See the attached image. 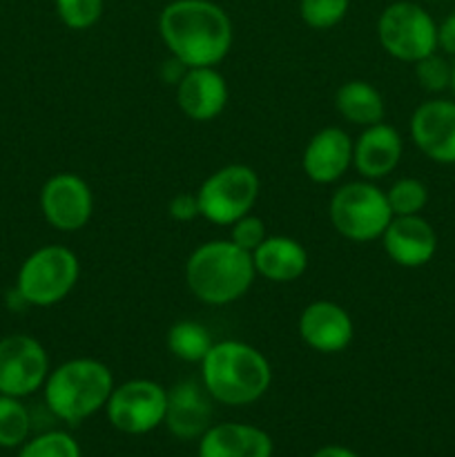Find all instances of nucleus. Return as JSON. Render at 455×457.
<instances>
[{
    "label": "nucleus",
    "instance_id": "32",
    "mask_svg": "<svg viewBox=\"0 0 455 457\" xmlns=\"http://www.w3.org/2000/svg\"><path fill=\"white\" fill-rule=\"evenodd\" d=\"M190 70V67H186L183 65L181 61H178V58H174V56H170L168 61L163 62V67H161V79H163V83H168V85H174V87H177L178 85V80L183 79V76H186V71Z\"/></svg>",
    "mask_w": 455,
    "mask_h": 457
},
{
    "label": "nucleus",
    "instance_id": "19",
    "mask_svg": "<svg viewBox=\"0 0 455 457\" xmlns=\"http://www.w3.org/2000/svg\"><path fill=\"white\" fill-rule=\"evenodd\" d=\"M275 445L263 428L244 422L212 424L199 437L196 457H272Z\"/></svg>",
    "mask_w": 455,
    "mask_h": 457
},
{
    "label": "nucleus",
    "instance_id": "23",
    "mask_svg": "<svg viewBox=\"0 0 455 457\" xmlns=\"http://www.w3.org/2000/svg\"><path fill=\"white\" fill-rule=\"evenodd\" d=\"M31 413L21 397L0 395V449H18L29 440Z\"/></svg>",
    "mask_w": 455,
    "mask_h": 457
},
{
    "label": "nucleus",
    "instance_id": "8",
    "mask_svg": "<svg viewBox=\"0 0 455 457\" xmlns=\"http://www.w3.org/2000/svg\"><path fill=\"white\" fill-rule=\"evenodd\" d=\"M259 192H261V181L250 165H223L214 170L196 190L199 212L214 226L230 228L236 219L252 212Z\"/></svg>",
    "mask_w": 455,
    "mask_h": 457
},
{
    "label": "nucleus",
    "instance_id": "6",
    "mask_svg": "<svg viewBox=\"0 0 455 457\" xmlns=\"http://www.w3.org/2000/svg\"><path fill=\"white\" fill-rule=\"evenodd\" d=\"M328 217L343 239L368 244L382 239L393 219V210L388 205L386 192L373 181L361 179L335 190L328 204Z\"/></svg>",
    "mask_w": 455,
    "mask_h": 457
},
{
    "label": "nucleus",
    "instance_id": "21",
    "mask_svg": "<svg viewBox=\"0 0 455 457\" xmlns=\"http://www.w3.org/2000/svg\"><path fill=\"white\" fill-rule=\"evenodd\" d=\"M335 110L348 123L360 125V128H370V125L384 120L386 103H384L382 92L373 83L352 79L339 85L337 92H335Z\"/></svg>",
    "mask_w": 455,
    "mask_h": 457
},
{
    "label": "nucleus",
    "instance_id": "1",
    "mask_svg": "<svg viewBox=\"0 0 455 457\" xmlns=\"http://www.w3.org/2000/svg\"><path fill=\"white\" fill-rule=\"evenodd\" d=\"M159 34L170 56L186 67H217L230 54L235 29L212 0H172L159 16Z\"/></svg>",
    "mask_w": 455,
    "mask_h": 457
},
{
    "label": "nucleus",
    "instance_id": "26",
    "mask_svg": "<svg viewBox=\"0 0 455 457\" xmlns=\"http://www.w3.org/2000/svg\"><path fill=\"white\" fill-rule=\"evenodd\" d=\"M351 0H299V16L310 29H333L346 18Z\"/></svg>",
    "mask_w": 455,
    "mask_h": 457
},
{
    "label": "nucleus",
    "instance_id": "13",
    "mask_svg": "<svg viewBox=\"0 0 455 457\" xmlns=\"http://www.w3.org/2000/svg\"><path fill=\"white\" fill-rule=\"evenodd\" d=\"M299 337L321 355L343 353L355 339V324L348 311L330 299H315L299 315Z\"/></svg>",
    "mask_w": 455,
    "mask_h": 457
},
{
    "label": "nucleus",
    "instance_id": "30",
    "mask_svg": "<svg viewBox=\"0 0 455 457\" xmlns=\"http://www.w3.org/2000/svg\"><path fill=\"white\" fill-rule=\"evenodd\" d=\"M170 219L178 223L194 221L201 217L199 212V201H196V192H181V195L172 196L168 204Z\"/></svg>",
    "mask_w": 455,
    "mask_h": 457
},
{
    "label": "nucleus",
    "instance_id": "33",
    "mask_svg": "<svg viewBox=\"0 0 455 457\" xmlns=\"http://www.w3.org/2000/svg\"><path fill=\"white\" fill-rule=\"evenodd\" d=\"M310 457H360L352 449L342 445H326L321 449H317Z\"/></svg>",
    "mask_w": 455,
    "mask_h": 457
},
{
    "label": "nucleus",
    "instance_id": "20",
    "mask_svg": "<svg viewBox=\"0 0 455 457\" xmlns=\"http://www.w3.org/2000/svg\"><path fill=\"white\" fill-rule=\"evenodd\" d=\"M254 270L270 284H293L308 268V253L302 241L284 235H268L252 253Z\"/></svg>",
    "mask_w": 455,
    "mask_h": 457
},
{
    "label": "nucleus",
    "instance_id": "5",
    "mask_svg": "<svg viewBox=\"0 0 455 457\" xmlns=\"http://www.w3.org/2000/svg\"><path fill=\"white\" fill-rule=\"evenodd\" d=\"M80 279V262L74 250L61 244L36 248L21 263L13 288L29 308H52L65 302Z\"/></svg>",
    "mask_w": 455,
    "mask_h": 457
},
{
    "label": "nucleus",
    "instance_id": "24",
    "mask_svg": "<svg viewBox=\"0 0 455 457\" xmlns=\"http://www.w3.org/2000/svg\"><path fill=\"white\" fill-rule=\"evenodd\" d=\"M388 205L393 210V217H410V214H422L428 204L426 183L415 177H401L386 190Z\"/></svg>",
    "mask_w": 455,
    "mask_h": 457
},
{
    "label": "nucleus",
    "instance_id": "10",
    "mask_svg": "<svg viewBox=\"0 0 455 457\" xmlns=\"http://www.w3.org/2000/svg\"><path fill=\"white\" fill-rule=\"evenodd\" d=\"M49 370V353L36 337L13 333L0 339V395L22 400L43 391Z\"/></svg>",
    "mask_w": 455,
    "mask_h": 457
},
{
    "label": "nucleus",
    "instance_id": "27",
    "mask_svg": "<svg viewBox=\"0 0 455 457\" xmlns=\"http://www.w3.org/2000/svg\"><path fill=\"white\" fill-rule=\"evenodd\" d=\"M58 18L71 31L92 29L105 12V0H54Z\"/></svg>",
    "mask_w": 455,
    "mask_h": 457
},
{
    "label": "nucleus",
    "instance_id": "4",
    "mask_svg": "<svg viewBox=\"0 0 455 457\" xmlns=\"http://www.w3.org/2000/svg\"><path fill=\"white\" fill-rule=\"evenodd\" d=\"M114 386L110 366L94 357H74L49 370L43 386L45 406L56 420L76 427L105 409Z\"/></svg>",
    "mask_w": 455,
    "mask_h": 457
},
{
    "label": "nucleus",
    "instance_id": "11",
    "mask_svg": "<svg viewBox=\"0 0 455 457\" xmlns=\"http://www.w3.org/2000/svg\"><path fill=\"white\" fill-rule=\"evenodd\" d=\"M38 204L45 221L58 232H79L92 221V187L76 172L52 174L40 187Z\"/></svg>",
    "mask_w": 455,
    "mask_h": 457
},
{
    "label": "nucleus",
    "instance_id": "29",
    "mask_svg": "<svg viewBox=\"0 0 455 457\" xmlns=\"http://www.w3.org/2000/svg\"><path fill=\"white\" fill-rule=\"evenodd\" d=\"M266 237H268V230H266V223H263V219L250 212L232 223L230 237H228V239H230L232 244L239 245V248H244L245 253L252 254L254 250L263 244V239H266Z\"/></svg>",
    "mask_w": 455,
    "mask_h": 457
},
{
    "label": "nucleus",
    "instance_id": "9",
    "mask_svg": "<svg viewBox=\"0 0 455 457\" xmlns=\"http://www.w3.org/2000/svg\"><path fill=\"white\" fill-rule=\"evenodd\" d=\"M168 409V388L152 379H128L114 386L105 404L112 427L125 436H147L163 427Z\"/></svg>",
    "mask_w": 455,
    "mask_h": 457
},
{
    "label": "nucleus",
    "instance_id": "16",
    "mask_svg": "<svg viewBox=\"0 0 455 457\" xmlns=\"http://www.w3.org/2000/svg\"><path fill=\"white\" fill-rule=\"evenodd\" d=\"M163 427L177 440H199L212 427V397L203 384L183 379L168 388V409Z\"/></svg>",
    "mask_w": 455,
    "mask_h": 457
},
{
    "label": "nucleus",
    "instance_id": "3",
    "mask_svg": "<svg viewBox=\"0 0 455 457\" xmlns=\"http://www.w3.org/2000/svg\"><path fill=\"white\" fill-rule=\"evenodd\" d=\"M252 254L230 239L196 245L186 262L187 290L205 306H230L254 284Z\"/></svg>",
    "mask_w": 455,
    "mask_h": 457
},
{
    "label": "nucleus",
    "instance_id": "25",
    "mask_svg": "<svg viewBox=\"0 0 455 457\" xmlns=\"http://www.w3.org/2000/svg\"><path fill=\"white\" fill-rule=\"evenodd\" d=\"M80 445L67 431H45L18 446L16 457H80Z\"/></svg>",
    "mask_w": 455,
    "mask_h": 457
},
{
    "label": "nucleus",
    "instance_id": "34",
    "mask_svg": "<svg viewBox=\"0 0 455 457\" xmlns=\"http://www.w3.org/2000/svg\"><path fill=\"white\" fill-rule=\"evenodd\" d=\"M451 94L455 98V62H453V76H451Z\"/></svg>",
    "mask_w": 455,
    "mask_h": 457
},
{
    "label": "nucleus",
    "instance_id": "14",
    "mask_svg": "<svg viewBox=\"0 0 455 457\" xmlns=\"http://www.w3.org/2000/svg\"><path fill=\"white\" fill-rule=\"evenodd\" d=\"M352 145L355 141L346 129L335 125L319 129L303 150V174L317 186H333L352 168Z\"/></svg>",
    "mask_w": 455,
    "mask_h": 457
},
{
    "label": "nucleus",
    "instance_id": "2",
    "mask_svg": "<svg viewBox=\"0 0 455 457\" xmlns=\"http://www.w3.org/2000/svg\"><path fill=\"white\" fill-rule=\"evenodd\" d=\"M201 384L219 404H254L272 384L270 361L259 348L239 339L214 342L201 361Z\"/></svg>",
    "mask_w": 455,
    "mask_h": 457
},
{
    "label": "nucleus",
    "instance_id": "18",
    "mask_svg": "<svg viewBox=\"0 0 455 457\" xmlns=\"http://www.w3.org/2000/svg\"><path fill=\"white\" fill-rule=\"evenodd\" d=\"M404 154L401 134L388 123H375L361 129L352 145V168L366 181H379L400 165Z\"/></svg>",
    "mask_w": 455,
    "mask_h": 457
},
{
    "label": "nucleus",
    "instance_id": "12",
    "mask_svg": "<svg viewBox=\"0 0 455 457\" xmlns=\"http://www.w3.org/2000/svg\"><path fill=\"white\" fill-rule=\"evenodd\" d=\"M410 138L433 163L455 165V98H431L415 107Z\"/></svg>",
    "mask_w": 455,
    "mask_h": 457
},
{
    "label": "nucleus",
    "instance_id": "17",
    "mask_svg": "<svg viewBox=\"0 0 455 457\" xmlns=\"http://www.w3.org/2000/svg\"><path fill=\"white\" fill-rule=\"evenodd\" d=\"M384 253L401 268H422L435 257L437 232L422 214L393 217L382 235Z\"/></svg>",
    "mask_w": 455,
    "mask_h": 457
},
{
    "label": "nucleus",
    "instance_id": "31",
    "mask_svg": "<svg viewBox=\"0 0 455 457\" xmlns=\"http://www.w3.org/2000/svg\"><path fill=\"white\" fill-rule=\"evenodd\" d=\"M437 49H442L449 56H455V12H451L437 25Z\"/></svg>",
    "mask_w": 455,
    "mask_h": 457
},
{
    "label": "nucleus",
    "instance_id": "15",
    "mask_svg": "<svg viewBox=\"0 0 455 457\" xmlns=\"http://www.w3.org/2000/svg\"><path fill=\"white\" fill-rule=\"evenodd\" d=\"M228 101V80L214 67H190L177 85L178 110L196 123H208L221 116Z\"/></svg>",
    "mask_w": 455,
    "mask_h": 457
},
{
    "label": "nucleus",
    "instance_id": "28",
    "mask_svg": "<svg viewBox=\"0 0 455 457\" xmlns=\"http://www.w3.org/2000/svg\"><path fill=\"white\" fill-rule=\"evenodd\" d=\"M451 76H453V62L437 52L415 62V79L428 94H442L451 89Z\"/></svg>",
    "mask_w": 455,
    "mask_h": 457
},
{
    "label": "nucleus",
    "instance_id": "22",
    "mask_svg": "<svg viewBox=\"0 0 455 457\" xmlns=\"http://www.w3.org/2000/svg\"><path fill=\"white\" fill-rule=\"evenodd\" d=\"M165 344L177 360L187 361V364H201L212 348L214 339L210 330L199 321L178 320L170 326Z\"/></svg>",
    "mask_w": 455,
    "mask_h": 457
},
{
    "label": "nucleus",
    "instance_id": "7",
    "mask_svg": "<svg viewBox=\"0 0 455 457\" xmlns=\"http://www.w3.org/2000/svg\"><path fill=\"white\" fill-rule=\"evenodd\" d=\"M377 40L391 58L415 65L437 52V22L410 0H395L377 18Z\"/></svg>",
    "mask_w": 455,
    "mask_h": 457
}]
</instances>
